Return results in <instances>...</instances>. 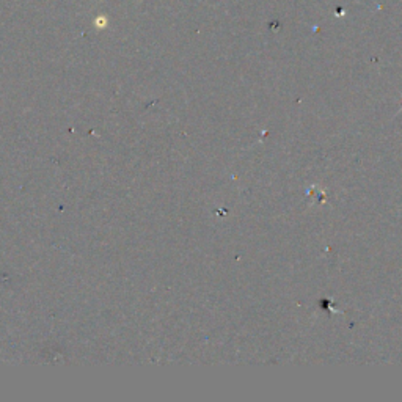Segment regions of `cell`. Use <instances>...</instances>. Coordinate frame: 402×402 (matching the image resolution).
I'll list each match as a JSON object with an SVG mask.
<instances>
[{"mask_svg":"<svg viewBox=\"0 0 402 402\" xmlns=\"http://www.w3.org/2000/svg\"><path fill=\"white\" fill-rule=\"evenodd\" d=\"M94 26H96V27H104V26H107V17L99 16L98 19H94Z\"/></svg>","mask_w":402,"mask_h":402,"instance_id":"cell-1","label":"cell"}]
</instances>
